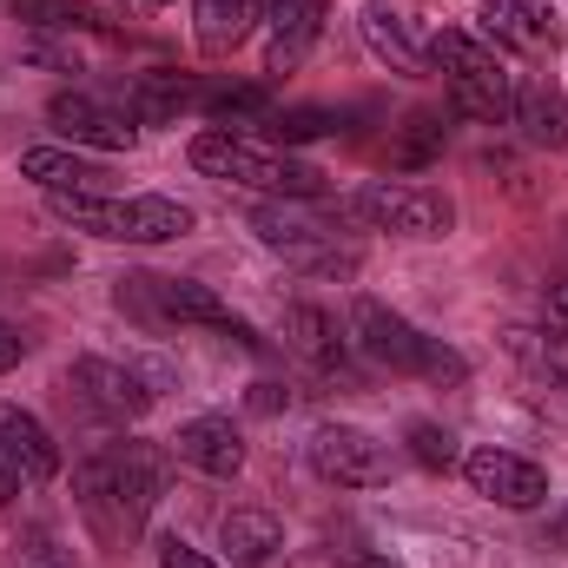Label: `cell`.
<instances>
[{
	"mask_svg": "<svg viewBox=\"0 0 568 568\" xmlns=\"http://www.w3.org/2000/svg\"><path fill=\"white\" fill-rule=\"evenodd\" d=\"M410 456H417L424 469H456V463H463L456 436H449L443 424H410Z\"/></svg>",
	"mask_w": 568,
	"mask_h": 568,
	"instance_id": "cell-26",
	"label": "cell"
},
{
	"mask_svg": "<svg viewBox=\"0 0 568 568\" xmlns=\"http://www.w3.org/2000/svg\"><path fill=\"white\" fill-rule=\"evenodd\" d=\"M304 456L337 489H377V483H390V449L357 424H317L311 443H304Z\"/></svg>",
	"mask_w": 568,
	"mask_h": 568,
	"instance_id": "cell-8",
	"label": "cell"
},
{
	"mask_svg": "<svg viewBox=\"0 0 568 568\" xmlns=\"http://www.w3.org/2000/svg\"><path fill=\"white\" fill-rule=\"evenodd\" d=\"M212 113H239V120H272V100L258 87H232V93H212Z\"/></svg>",
	"mask_w": 568,
	"mask_h": 568,
	"instance_id": "cell-27",
	"label": "cell"
},
{
	"mask_svg": "<svg viewBox=\"0 0 568 568\" xmlns=\"http://www.w3.org/2000/svg\"><path fill=\"white\" fill-rule=\"evenodd\" d=\"M317 33H324V0H272L265 7V73L304 67Z\"/></svg>",
	"mask_w": 568,
	"mask_h": 568,
	"instance_id": "cell-13",
	"label": "cell"
},
{
	"mask_svg": "<svg viewBox=\"0 0 568 568\" xmlns=\"http://www.w3.org/2000/svg\"><path fill=\"white\" fill-rule=\"evenodd\" d=\"M159 568H219V562H205L192 542H179V536H165L159 542Z\"/></svg>",
	"mask_w": 568,
	"mask_h": 568,
	"instance_id": "cell-29",
	"label": "cell"
},
{
	"mask_svg": "<svg viewBox=\"0 0 568 568\" xmlns=\"http://www.w3.org/2000/svg\"><path fill=\"white\" fill-rule=\"evenodd\" d=\"M272 0H192V33L205 53H232L258 20H265Z\"/></svg>",
	"mask_w": 568,
	"mask_h": 568,
	"instance_id": "cell-20",
	"label": "cell"
},
{
	"mask_svg": "<svg viewBox=\"0 0 568 568\" xmlns=\"http://www.w3.org/2000/svg\"><path fill=\"white\" fill-rule=\"evenodd\" d=\"M364 40L384 67L397 73H424L429 60V27L417 0H364Z\"/></svg>",
	"mask_w": 568,
	"mask_h": 568,
	"instance_id": "cell-11",
	"label": "cell"
},
{
	"mask_svg": "<svg viewBox=\"0 0 568 568\" xmlns=\"http://www.w3.org/2000/svg\"><path fill=\"white\" fill-rule=\"evenodd\" d=\"M53 212L73 232L113 239V245H165V239L192 232V205L159 199V192H145V199H113V192H100V199H53Z\"/></svg>",
	"mask_w": 568,
	"mask_h": 568,
	"instance_id": "cell-3",
	"label": "cell"
},
{
	"mask_svg": "<svg viewBox=\"0 0 568 568\" xmlns=\"http://www.w3.org/2000/svg\"><path fill=\"white\" fill-rule=\"evenodd\" d=\"M47 120L67 133L73 145H100V152H133L140 145V120L100 93H53Z\"/></svg>",
	"mask_w": 568,
	"mask_h": 568,
	"instance_id": "cell-10",
	"label": "cell"
},
{
	"mask_svg": "<svg viewBox=\"0 0 568 568\" xmlns=\"http://www.w3.org/2000/svg\"><path fill=\"white\" fill-rule=\"evenodd\" d=\"M73 384L87 390V404L100 410V417H145V404H152V390H145L140 371H126V364H106V357H80L73 364Z\"/></svg>",
	"mask_w": 568,
	"mask_h": 568,
	"instance_id": "cell-17",
	"label": "cell"
},
{
	"mask_svg": "<svg viewBox=\"0 0 568 568\" xmlns=\"http://www.w3.org/2000/svg\"><path fill=\"white\" fill-rule=\"evenodd\" d=\"M120 304H140L145 317L159 324H205V331H225L239 344H258L252 324L212 291V284H192V278H120Z\"/></svg>",
	"mask_w": 568,
	"mask_h": 568,
	"instance_id": "cell-5",
	"label": "cell"
},
{
	"mask_svg": "<svg viewBox=\"0 0 568 568\" xmlns=\"http://www.w3.org/2000/svg\"><path fill=\"white\" fill-rule=\"evenodd\" d=\"M219 542H225V556L239 568H258L284 549V523L265 516V509H232V516L219 523Z\"/></svg>",
	"mask_w": 568,
	"mask_h": 568,
	"instance_id": "cell-21",
	"label": "cell"
},
{
	"mask_svg": "<svg viewBox=\"0 0 568 568\" xmlns=\"http://www.w3.org/2000/svg\"><path fill=\"white\" fill-rule=\"evenodd\" d=\"M351 344H357L371 364L404 371V377H463V357H456V351H443L436 337H424L410 317H397V311L377 304V297H357V311H351Z\"/></svg>",
	"mask_w": 568,
	"mask_h": 568,
	"instance_id": "cell-4",
	"label": "cell"
},
{
	"mask_svg": "<svg viewBox=\"0 0 568 568\" xmlns=\"http://www.w3.org/2000/svg\"><path fill=\"white\" fill-rule=\"evenodd\" d=\"M284 344H291L304 364H317L324 377H344V371H351V337H344L337 317L317 311V304H291V311H284Z\"/></svg>",
	"mask_w": 568,
	"mask_h": 568,
	"instance_id": "cell-16",
	"label": "cell"
},
{
	"mask_svg": "<svg viewBox=\"0 0 568 568\" xmlns=\"http://www.w3.org/2000/svg\"><path fill=\"white\" fill-rule=\"evenodd\" d=\"M20 357H27V337H20V324H7V317H0V371H13Z\"/></svg>",
	"mask_w": 568,
	"mask_h": 568,
	"instance_id": "cell-30",
	"label": "cell"
},
{
	"mask_svg": "<svg viewBox=\"0 0 568 568\" xmlns=\"http://www.w3.org/2000/svg\"><path fill=\"white\" fill-rule=\"evenodd\" d=\"M258 410H278V404H291V397H278V384H258V397H252Z\"/></svg>",
	"mask_w": 568,
	"mask_h": 568,
	"instance_id": "cell-34",
	"label": "cell"
},
{
	"mask_svg": "<svg viewBox=\"0 0 568 568\" xmlns=\"http://www.w3.org/2000/svg\"><path fill=\"white\" fill-rule=\"evenodd\" d=\"M192 165L205 179H225V185H252V192H272V199H317L324 192V172L297 165L291 152H272V145H252L225 126L199 133L192 140Z\"/></svg>",
	"mask_w": 568,
	"mask_h": 568,
	"instance_id": "cell-2",
	"label": "cell"
},
{
	"mask_svg": "<svg viewBox=\"0 0 568 568\" xmlns=\"http://www.w3.org/2000/svg\"><path fill=\"white\" fill-rule=\"evenodd\" d=\"M516 126L529 145H568V100L556 87H516Z\"/></svg>",
	"mask_w": 568,
	"mask_h": 568,
	"instance_id": "cell-22",
	"label": "cell"
},
{
	"mask_svg": "<svg viewBox=\"0 0 568 568\" xmlns=\"http://www.w3.org/2000/svg\"><path fill=\"white\" fill-rule=\"evenodd\" d=\"M443 140H449L443 113H410V120H404V133L384 145V159H390V165H429V159L443 152Z\"/></svg>",
	"mask_w": 568,
	"mask_h": 568,
	"instance_id": "cell-23",
	"label": "cell"
},
{
	"mask_svg": "<svg viewBox=\"0 0 568 568\" xmlns=\"http://www.w3.org/2000/svg\"><path fill=\"white\" fill-rule=\"evenodd\" d=\"M73 489H80V509L93 516V529L106 542H126L152 516L159 489H165V456L152 443H113V449H100V456L80 463Z\"/></svg>",
	"mask_w": 568,
	"mask_h": 568,
	"instance_id": "cell-1",
	"label": "cell"
},
{
	"mask_svg": "<svg viewBox=\"0 0 568 568\" xmlns=\"http://www.w3.org/2000/svg\"><path fill=\"white\" fill-rule=\"evenodd\" d=\"M344 120L331 113V106H284V113H272L265 120V133L278 145H311V140H324V133H337Z\"/></svg>",
	"mask_w": 568,
	"mask_h": 568,
	"instance_id": "cell-24",
	"label": "cell"
},
{
	"mask_svg": "<svg viewBox=\"0 0 568 568\" xmlns=\"http://www.w3.org/2000/svg\"><path fill=\"white\" fill-rule=\"evenodd\" d=\"M337 568H404V562H390L384 549H344V556H337Z\"/></svg>",
	"mask_w": 568,
	"mask_h": 568,
	"instance_id": "cell-32",
	"label": "cell"
},
{
	"mask_svg": "<svg viewBox=\"0 0 568 568\" xmlns=\"http://www.w3.org/2000/svg\"><path fill=\"white\" fill-rule=\"evenodd\" d=\"M542 324H549L556 337H568V284H556V291H549V304H542Z\"/></svg>",
	"mask_w": 568,
	"mask_h": 568,
	"instance_id": "cell-31",
	"label": "cell"
},
{
	"mask_svg": "<svg viewBox=\"0 0 568 568\" xmlns=\"http://www.w3.org/2000/svg\"><path fill=\"white\" fill-rule=\"evenodd\" d=\"M20 496V469H13V456L0 449V503H13Z\"/></svg>",
	"mask_w": 568,
	"mask_h": 568,
	"instance_id": "cell-33",
	"label": "cell"
},
{
	"mask_svg": "<svg viewBox=\"0 0 568 568\" xmlns=\"http://www.w3.org/2000/svg\"><path fill=\"white\" fill-rule=\"evenodd\" d=\"M483 40L509 47V53H529V60H549L562 47V20H556L549 0H489L483 7Z\"/></svg>",
	"mask_w": 568,
	"mask_h": 568,
	"instance_id": "cell-12",
	"label": "cell"
},
{
	"mask_svg": "<svg viewBox=\"0 0 568 568\" xmlns=\"http://www.w3.org/2000/svg\"><path fill=\"white\" fill-rule=\"evenodd\" d=\"M27 13H33V27H93V13L73 0H27Z\"/></svg>",
	"mask_w": 568,
	"mask_h": 568,
	"instance_id": "cell-28",
	"label": "cell"
},
{
	"mask_svg": "<svg viewBox=\"0 0 568 568\" xmlns=\"http://www.w3.org/2000/svg\"><path fill=\"white\" fill-rule=\"evenodd\" d=\"M185 93H192V87H185L179 73H145L140 87L126 93V113H133V120H165V113L185 106Z\"/></svg>",
	"mask_w": 568,
	"mask_h": 568,
	"instance_id": "cell-25",
	"label": "cell"
},
{
	"mask_svg": "<svg viewBox=\"0 0 568 568\" xmlns=\"http://www.w3.org/2000/svg\"><path fill=\"white\" fill-rule=\"evenodd\" d=\"M0 449L13 456L20 483H47V476L60 469V449H53L47 424H40L33 410H20V404H0Z\"/></svg>",
	"mask_w": 568,
	"mask_h": 568,
	"instance_id": "cell-18",
	"label": "cell"
},
{
	"mask_svg": "<svg viewBox=\"0 0 568 568\" xmlns=\"http://www.w3.org/2000/svg\"><path fill=\"white\" fill-rule=\"evenodd\" d=\"M351 219H364L377 232H397V239H443L456 225V205L443 192H429V185H390V179H377V185H364L351 199Z\"/></svg>",
	"mask_w": 568,
	"mask_h": 568,
	"instance_id": "cell-6",
	"label": "cell"
},
{
	"mask_svg": "<svg viewBox=\"0 0 568 568\" xmlns=\"http://www.w3.org/2000/svg\"><path fill=\"white\" fill-rule=\"evenodd\" d=\"M172 456L192 463L199 476L232 483L245 469V436L232 429V417H192V424H179V436H172Z\"/></svg>",
	"mask_w": 568,
	"mask_h": 568,
	"instance_id": "cell-15",
	"label": "cell"
},
{
	"mask_svg": "<svg viewBox=\"0 0 568 568\" xmlns=\"http://www.w3.org/2000/svg\"><path fill=\"white\" fill-rule=\"evenodd\" d=\"M20 179H33L53 199H100L106 192V165L100 159H80L67 145H27L20 152Z\"/></svg>",
	"mask_w": 568,
	"mask_h": 568,
	"instance_id": "cell-14",
	"label": "cell"
},
{
	"mask_svg": "<svg viewBox=\"0 0 568 568\" xmlns=\"http://www.w3.org/2000/svg\"><path fill=\"white\" fill-rule=\"evenodd\" d=\"M429 67L449 73V87H463V80H489V73H509L503 53H496L483 33H469V27H443V33H429Z\"/></svg>",
	"mask_w": 568,
	"mask_h": 568,
	"instance_id": "cell-19",
	"label": "cell"
},
{
	"mask_svg": "<svg viewBox=\"0 0 568 568\" xmlns=\"http://www.w3.org/2000/svg\"><path fill=\"white\" fill-rule=\"evenodd\" d=\"M140 7H159V0H140Z\"/></svg>",
	"mask_w": 568,
	"mask_h": 568,
	"instance_id": "cell-35",
	"label": "cell"
},
{
	"mask_svg": "<svg viewBox=\"0 0 568 568\" xmlns=\"http://www.w3.org/2000/svg\"><path fill=\"white\" fill-rule=\"evenodd\" d=\"M311 199H272V205H258L252 212V232L272 245V252H291V258H304V265H317V272H351L357 258L351 252H337V219H317V212H304Z\"/></svg>",
	"mask_w": 568,
	"mask_h": 568,
	"instance_id": "cell-7",
	"label": "cell"
},
{
	"mask_svg": "<svg viewBox=\"0 0 568 568\" xmlns=\"http://www.w3.org/2000/svg\"><path fill=\"white\" fill-rule=\"evenodd\" d=\"M463 476H469V489L476 496H489V503H503V509H542L549 503V469L542 463H529V456H516V449H469L463 456Z\"/></svg>",
	"mask_w": 568,
	"mask_h": 568,
	"instance_id": "cell-9",
	"label": "cell"
}]
</instances>
